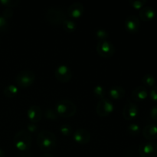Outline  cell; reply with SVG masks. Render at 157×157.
Masks as SVG:
<instances>
[{
	"label": "cell",
	"mask_w": 157,
	"mask_h": 157,
	"mask_svg": "<svg viewBox=\"0 0 157 157\" xmlns=\"http://www.w3.org/2000/svg\"><path fill=\"white\" fill-rule=\"evenodd\" d=\"M56 142L55 134L48 130H42L37 136V144L44 151H49L55 148Z\"/></svg>",
	"instance_id": "cell-1"
},
{
	"label": "cell",
	"mask_w": 157,
	"mask_h": 157,
	"mask_svg": "<svg viewBox=\"0 0 157 157\" xmlns=\"http://www.w3.org/2000/svg\"><path fill=\"white\" fill-rule=\"evenodd\" d=\"M13 143L19 151L29 150L32 143V136L26 130H21L14 136Z\"/></svg>",
	"instance_id": "cell-2"
},
{
	"label": "cell",
	"mask_w": 157,
	"mask_h": 157,
	"mask_svg": "<svg viewBox=\"0 0 157 157\" xmlns=\"http://www.w3.org/2000/svg\"><path fill=\"white\" fill-rule=\"evenodd\" d=\"M45 18L52 25H60L66 19L64 9L58 6H52L48 8L45 12Z\"/></svg>",
	"instance_id": "cell-3"
},
{
	"label": "cell",
	"mask_w": 157,
	"mask_h": 157,
	"mask_svg": "<svg viewBox=\"0 0 157 157\" xmlns=\"http://www.w3.org/2000/svg\"><path fill=\"white\" fill-rule=\"evenodd\" d=\"M55 110L58 115L63 117H70L76 113L77 107L75 103L66 98L58 101L56 104Z\"/></svg>",
	"instance_id": "cell-4"
},
{
	"label": "cell",
	"mask_w": 157,
	"mask_h": 157,
	"mask_svg": "<svg viewBox=\"0 0 157 157\" xmlns=\"http://www.w3.org/2000/svg\"><path fill=\"white\" fill-rule=\"evenodd\" d=\"M35 80V74L29 69H24L18 72L15 78L17 84L21 87H30Z\"/></svg>",
	"instance_id": "cell-5"
},
{
	"label": "cell",
	"mask_w": 157,
	"mask_h": 157,
	"mask_svg": "<svg viewBox=\"0 0 157 157\" xmlns=\"http://www.w3.org/2000/svg\"><path fill=\"white\" fill-rule=\"evenodd\" d=\"M97 52L103 58H110L115 53V46L110 41H100L97 44Z\"/></svg>",
	"instance_id": "cell-6"
},
{
	"label": "cell",
	"mask_w": 157,
	"mask_h": 157,
	"mask_svg": "<svg viewBox=\"0 0 157 157\" xmlns=\"http://www.w3.org/2000/svg\"><path fill=\"white\" fill-rule=\"evenodd\" d=\"M138 153L140 157H157V144L153 141L143 143L139 146Z\"/></svg>",
	"instance_id": "cell-7"
},
{
	"label": "cell",
	"mask_w": 157,
	"mask_h": 157,
	"mask_svg": "<svg viewBox=\"0 0 157 157\" xmlns=\"http://www.w3.org/2000/svg\"><path fill=\"white\" fill-rule=\"evenodd\" d=\"M114 110L113 102L109 98H103L98 101L96 107V112L100 117H107Z\"/></svg>",
	"instance_id": "cell-8"
},
{
	"label": "cell",
	"mask_w": 157,
	"mask_h": 157,
	"mask_svg": "<svg viewBox=\"0 0 157 157\" xmlns=\"http://www.w3.org/2000/svg\"><path fill=\"white\" fill-rule=\"evenodd\" d=\"M55 76L61 82H68L72 78V71L66 64H60L55 68Z\"/></svg>",
	"instance_id": "cell-9"
},
{
	"label": "cell",
	"mask_w": 157,
	"mask_h": 157,
	"mask_svg": "<svg viewBox=\"0 0 157 157\" xmlns=\"http://www.w3.org/2000/svg\"><path fill=\"white\" fill-rule=\"evenodd\" d=\"M124 25L127 32L130 33H136L139 31L140 27V18L135 15H129L126 18Z\"/></svg>",
	"instance_id": "cell-10"
},
{
	"label": "cell",
	"mask_w": 157,
	"mask_h": 157,
	"mask_svg": "<svg viewBox=\"0 0 157 157\" xmlns=\"http://www.w3.org/2000/svg\"><path fill=\"white\" fill-rule=\"evenodd\" d=\"M139 107L136 104H135L134 103L128 102L124 107L123 117H124V119L130 121V120L136 118L139 114Z\"/></svg>",
	"instance_id": "cell-11"
},
{
	"label": "cell",
	"mask_w": 157,
	"mask_h": 157,
	"mask_svg": "<svg viewBox=\"0 0 157 157\" xmlns=\"http://www.w3.org/2000/svg\"><path fill=\"white\" fill-rule=\"evenodd\" d=\"M90 133L84 128H78L74 132L73 139L75 142L81 144H86L90 140Z\"/></svg>",
	"instance_id": "cell-12"
},
{
	"label": "cell",
	"mask_w": 157,
	"mask_h": 157,
	"mask_svg": "<svg viewBox=\"0 0 157 157\" xmlns=\"http://www.w3.org/2000/svg\"><path fill=\"white\" fill-rule=\"evenodd\" d=\"M84 12V4L81 2H75L68 6L67 14L71 18H79Z\"/></svg>",
	"instance_id": "cell-13"
},
{
	"label": "cell",
	"mask_w": 157,
	"mask_h": 157,
	"mask_svg": "<svg viewBox=\"0 0 157 157\" xmlns=\"http://www.w3.org/2000/svg\"><path fill=\"white\" fill-rule=\"evenodd\" d=\"M27 116L31 123L37 124L41 121L42 117V111L41 107L35 104L30 106L27 110Z\"/></svg>",
	"instance_id": "cell-14"
},
{
	"label": "cell",
	"mask_w": 157,
	"mask_h": 157,
	"mask_svg": "<svg viewBox=\"0 0 157 157\" xmlns=\"http://www.w3.org/2000/svg\"><path fill=\"white\" fill-rule=\"evenodd\" d=\"M139 16L144 21H151L156 16V10L152 6H144L140 10Z\"/></svg>",
	"instance_id": "cell-15"
},
{
	"label": "cell",
	"mask_w": 157,
	"mask_h": 157,
	"mask_svg": "<svg viewBox=\"0 0 157 157\" xmlns=\"http://www.w3.org/2000/svg\"><path fill=\"white\" fill-rule=\"evenodd\" d=\"M143 136L148 140L157 139V124H150L145 126L142 130Z\"/></svg>",
	"instance_id": "cell-16"
},
{
	"label": "cell",
	"mask_w": 157,
	"mask_h": 157,
	"mask_svg": "<svg viewBox=\"0 0 157 157\" xmlns=\"http://www.w3.org/2000/svg\"><path fill=\"white\" fill-rule=\"evenodd\" d=\"M148 90L144 86H138L131 93V98L135 101H141L148 97Z\"/></svg>",
	"instance_id": "cell-17"
},
{
	"label": "cell",
	"mask_w": 157,
	"mask_h": 157,
	"mask_svg": "<svg viewBox=\"0 0 157 157\" xmlns=\"http://www.w3.org/2000/svg\"><path fill=\"white\" fill-rule=\"evenodd\" d=\"M125 94L126 91L124 87L119 85L113 86L109 90V96L110 97V98L115 100L122 99L125 96Z\"/></svg>",
	"instance_id": "cell-18"
},
{
	"label": "cell",
	"mask_w": 157,
	"mask_h": 157,
	"mask_svg": "<svg viewBox=\"0 0 157 157\" xmlns=\"http://www.w3.org/2000/svg\"><path fill=\"white\" fill-rule=\"evenodd\" d=\"M18 88L15 84H9L3 90V93L7 98H12L18 94Z\"/></svg>",
	"instance_id": "cell-19"
},
{
	"label": "cell",
	"mask_w": 157,
	"mask_h": 157,
	"mask_svg": "<svg viewBox=\"0 0 157 157\" xmlns=\"http://www.w3.org/2000/svg\"><path fill=\"white\" fill-rule=\"evenodd\" d=\"M63 28L64 30L67 32H73L76 30L77 29V25L72 19L70 18H66L62 23Z\"/></svg>",
	"instance_id": "cell-20"
},
{
	"label": "cell",
	"mask_w": 157,
	"mask_h": 157,
	"mask_svg": "<svg viewBox=\"0 0 157 157\" xmlns=\"http://www.w3.org/2000/svg\"><path fill=\"white\" fill-rule=\"evenodd\" d=\"M142 82L147 87H153L156 84V78L152 74H146L142 78Z\"/></svg>",
	"instance_id": "cell-21"
},
{
	"label": "cell",
	"mask_w": 157,
	"mask_h": 157,
	"mask_svg": "<svg viewBox=\"0 0 157 157\" xmlns=\"http://www.w3.org/2000/svg\"><path fill=\"white\" fill-rule=\"evenodd\" d=\"M141 128L139 124H136V123H132L130 124L127 127V131L131 136H137L140 132Z\"/></svg>",
	"instance_id": "cell-22"
},
{
	"label": "cell",
	"mask_w": 157,
	"mask_h": 157,
	"mask_svg": "<svg viewBox=\"0 0 157 157\" xmlns=\"http://www.w3.org/2000/svg\"><path fill=\"white\" fill-rule=\"evenodd\" d=\"M93 93L94 95L95 96V98H97L98 99H103L104 98V96H105V90L103 87V86L100 85V84H98V85L95 86L94 87L93 90Z\"/></svg>",
	"instance_id": "cell-23"
},
{
	"label": "cell",
	"mask_w": 157,
	"mask_h": 157,
	"mask_svg": "<svg viewBox=\"0 0 157 157\" xmlns=\"http://www.w3.org/2000/svg\"><path fill=\"white\" fill-rule=\"evenodd\" d=\"M95 36L100 41H105L109 37V33L106 29H98L95 32Z\"/></svg>",
	"instance_id": "cell-24"
},
{
	"label": "cell",
	"mask_w": 157,
	"mask_h": 157,
	"mask_svg": "<svg viewBox=\"0 0 157 157\" xmlns=\"http://www.w3.org/2000/svg\"><path fill=\"white\" fill-rule=\"evenodd\" d=\"M20 3V0H0V4L4 6L5 7L12 8L18 6Z\"/></svg>",
	"instance_id": "cell-25"
},
{
	"label": "cell",
	"mask_w": 157,
	"mask_h": 157,
	"mask_svg": "<svg viewBox=\"0 0 157 157\" xmlns=\"http://www.w3.org/2000/svg\"><path fill=\"white\" fill-rule=\"evenodd\" d=\"M44 115H45V117L49 120H56L59 116L56 112V110L51 108L46 109L45 112H44Z\"/></svg>",
	"instance_id": "cell-26"
},
{
	"label": "cell",
	"mask_w": 157,
	"mask_h": 157,
	"mask_svg": "<svg viewBox=\"0 0 157 157\" xmlns=\"http://www.w3.org/2000/svg\"><path fill=\"white\" fill-rule=\"evenodd\" d=\"M129 2L134 9H141L147 3V1L146 0H130Z\"/></svg>",
	"instance_id": "cell-27"
},
{
	"label": "cell",
	"mask_w": 157,
	"mask_h": 157,
	"mask_svg": "<svg viewBox=\"0 0 157 157\" xmlns=\"http://www.w3.org/2000/svg\"><path fill=\"white\" fill-rule=\"evenodd\" d=\"M60 132L62 133L64 136H69L72 133V128L69 124H62L60 127Z\"/></svg>",
	"instance_id": "cell-28"
},
{
	"label": "cell",
	"mask_w": 157,
	"mask_h": 157,
	"mask_svg": "<svg viewBox=\"0 0 157 157\" xmlns=\"http://www.w3.org/2000/svg\"><path fill=\"white\" fill-rule=\"evenodd\" d=\"M9 28V23L7 19L4 18L2 15H0V31L1 32H6Z\"/></svg>",
	"instance_id": "cell-29"
},
{
	"label": "cell",
	"mask_w": 157,
	"mask_h": 157,
	"mask_svg": "<svg viewBox=\"0 0 157 157\" xmlns=\"http://www.w3.org/2000/svg\"><path fill=\"white\" fill-rule=\"evenodd\" d=\"M13 9L12 8H7L6 7L4 9V10L2 11V16L4 17L6 19H9V18H11L12 16H13Z\"/></svg>",
	"instance_id": "cell-30"
},
{
	"label": "cell",
	"mask_w": 157,
	"mask_h": 157,
	"mask_svg": "<svg viewBox=\"0 0 157 157\" xmlns=\"http://www.w3.org/2000/svg\"><path fill=\"white\" fill-rule=\"evenodd\" d=\"M150 97L153 101L157 103V85L153 86L150 91Z\"/></svg>",
	"instance_id": "cell-31"
},
{
	"label": "cell",
	"mask_w": 157,
	"mask_h": 157,
	"mask_svg": "<svg viewBox=\"0 0 157 157\" xmlns=\"http://www.w3.org/2000/svg\"><path fill=\"white\" fill-rule=\"evenodd\" d=\"M26 127H27V131H29V133H35L38 129V125L36 124H34V123L31 122L29 123Z\"/></svg>",
	"instance_id": "cell-32"
},
{
	"label": "cell",
	"mask_w": 157,
	"mask_h": 157,
	"mask_svg": "<svg viewBox=\"0 0 157 157\" xmlns=\"http://www.w3.org/2000/svg\"><path fill=\"white\" fill-rule=\"evenodd\" d=\"M150 117H152V119L157 121V105H155L150 110Z\"/></svg>",
	"instance_id": "cell-33"
},
{
	"label": "cell",
	"mask_w": 157,
	"mask_h": 157,
	"mask_svg": "<svg viewBox=\"0 0 157 157\" xmlns=\"http://www.w3.org/2000/svg\"><path fill=\"white\" fill-rule=\"evenodd\" d=\"M18 156L19 157H32V154L29 150L26 151H19L18 153Z\"/></svg>",
	"instance_id": "cell-34"
},
{
	"label": "cell",
	"mask_w": 157,
	"mask_h": 157,
	"mask_svg": "<svg viewBox=\"0 0 157 157\" xmlns=\"http://www.w3.org/2000/svg\"><path fill=\"white\" fill-rule=\"evenodd\" d=\"M39 157H54V156L50 153H44V154H41Z\"/></svg>",
	"instance_id": "cell-35"
},
{
	"label": "cell",
	"mask_w": 157,
	"mask_h": 157,
	"mask_svg": "<svg viewBox=\"0 0 157 157\" xmlns=\"http://www.w3.org/2000/svg\"><path fill=\"white\" fill-rule=\"evenodd\" d=\"M6 156V154H5V152L3 151V150H2L0 148V157H5Z\"/></svg>",
	"instance_id": "cell-36"
}]
</instances>
